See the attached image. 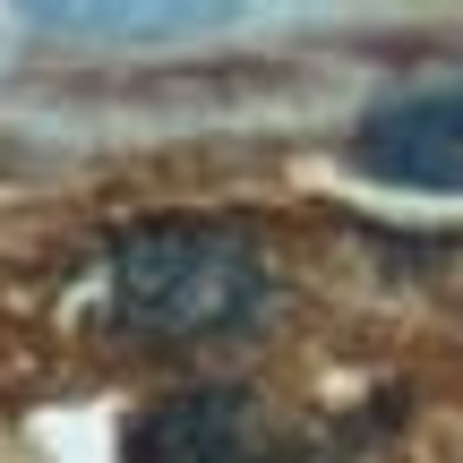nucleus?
I'll use <instances>...</instances> for the list:
<instances>
[{
    "label": "nucleus",
    "instance_id": "1",
    "mask_svg": "<svg viewBox=\"0 0 463 463\" xmlns=\"http://www.w3.org/2000/svg\"><path fill=\"white\" fill-rule=\"evenodd\" d=\"M275 309V258L232 223L155 215L112 241V317L146 344H215Z\"/></svg>",
    "mask_w": 463,
    "mask_h": 463
},
{
    "label": "nucleus",
    "instance_id": "2",
    "mask_svg": "<svg viewBox=\"0 0 463 463\" xmlns=\"http://www.w3.org/2000/svg\"><path fill=\"white\" fill-rule=\"evenodd\" d=\"M129 463H326V447L241 386H189L137 412Z\"/></svg>",
    "mask_w": 463,
    "mask_h": 463
},
{
    "label": "nucleus",
    "instance_id": "3",
    "mask_svg": "<svg viewBox=\"0 0 463 463\" xmlns=\"http://www.w3.org/2000/svg\"><path fill=\"white\" fill-rule=\"evenodd\" d=\"M352 155H361V172L403 189H463V86L378 103L352 129Z\"/></svg>",
    "mask_w": 463,
    "mask_h": 463
}]
</instances>
